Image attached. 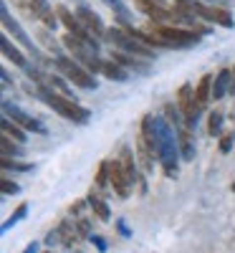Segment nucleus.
Returning a JSON list of instances; mask_svg holds the SVG:
<instances>
[{"mask_svg":"<svg viewBox=\"0 0 235 253\" xmlns=\"http://www.w3.org/2000/svg\"><path fill=\"white\" fill-rule=\"evenodd\" d=\"M159 3H162V0H159Z\"/></svg>","mask_w":235,"mask_h":253,"instance_id":"obj_38","label":"nucleus"},{"mask_svg":"<svg viewBox=\"0 0 235 253\" xmlns=\"http://www.w3.org/2000/svg\"><path fill=\"white\" fill-rule=\"evenodd\" d=\"M46 253H53V251H46Z\"/></svg>","mask_w":235,"mask_h":253,"instance_id":"obj_37","label":"nucleus"},{"mask_svg":"<svg viewBox=\"0 0 235 253\" xmlns=\"http://www.w3.org/2000/svg\"><path fill=\"white\" fill-rule=\"evenodd\" d=\"M106 79L112 81H129V74H126L124 66H119L117 61H104V71H101Z\"/></svg>","mask_w":235,"mask_h":253,"instance_id":"obj_20","label":"nucleus"},{"mask_svg":"<svg viewBox=\"0 0 235 253\" xmlns=\"http://www.w3.org/2000/svg\"><path fill=\"white\" fill-rule=\"evenodd\" d=\"M200 3H207L210 5V3H215V0H200Z\"/></svg>","mask_w":235,"mask_h":253,"instance_id":"obj_35","label":"nucleus"},{"mask_svg":"<svg viewBox=\"0 0 235 253\" xmlns=\"http://www.w3.org/2000/svg\"><path fill=\"white\" fill-rule=\"evenodd\" d=\"M233 193H235V182H233Z\"/></svg>","mask_w":235,"mask_h":253,"instance_id":"obj_36","label":"nucleus"},{"mask_svg":"<svg viewBox=\"0 0 235 253\" xmlns=\"http://www.w3.org/2000/svg\"><path fill=\"white\" fill-rule=\"evenodd\" d=\"M18 190H20L18 182H10L8 177L3 180V195H18Z\"/></svg>","mask_w":235,"mask_h":253,"instance_id":"obj_28","label":"nucleus"},{"mask_svg":"<svg viewBox=\"0 0 235 253\" xmlns=\"http://www.w3.org/2000/svg\"><path fill=\"white\" fill-rule=\"evenodd\" d=\"M0 150H3V157H23V155H26L23 144H18V142L10 139V137L0 139Z\"/></svg>","mask_w":235,"mask_h":253,"instance_id":"obj_21","label":"nucleus"},{"mask_svg":"<svg viewBox=\"0 0 235 253\" xmlns=\"http://www.w3.org/2000/svg\"><path fill=\"white\" fill-rule=\"evenodd\" d=\"M119 165H121V170L124 175L129 177V182L134 185V177H137V167H134V155L129 147H121V152H119Z\"/></svg>","mask_w":235,"mask_h":253,"instance_id":"obj_18","label":"nucleus"},{"mask_svg":"<svg viewBox=\"0 0 235 253\" xmlns=\"http://www.w3.org/2000/svg\"><path fill=\"white\" fill-rule=\"evenodd\" d=\"M106 41L121 53H129V56H137V58H155V48H149L147 43H142L139 38H134L129 31H124L121 26L106 28Z\"/></svg>","mask_w":235,"mask_h":253,"instance_id":"obj_3","label":"nucleus"},{"mask_svg":"<svg viewBox=\"0 0 235 253\" xmlns=\"http://www.w3.org/2000/svg\"><path fill=\"white\" fill-rule=\"evenodd\" d=\"M23 253H38V243L33 241V243H28L26 248H23Z\"/></svg>","mask_w":235,"mask_h":253,"instance_id":"obj_33","label":"nucleus"},{"mask_svg":"<svg viewBox=\"0 0 235 253\" xmlns=\"http://www.w3.org/2000/svg\"><path fill=\"white\" fill-rule=\"evenodd\" d=\"M89 241H91V243H94V246H96V248H99L101 253L106 251V243H104V238H101V236H96V233H91V236H89Z\"/></svg>","mask_w":235,"mask_h":253,"instance_id":"obj_30","label":"nucleus"},{"mask_svg":"<svg viewBox=\"0 0 235 253\" xmlns=\"http://www.w3.org/2000/svg\"><path fill=\"white\" fill-rule=\"evenodd\" d=\"M76 18L81 20V26L86 28L94 38H106V26L101 23V18L89 8V5H83V3H78V8H76Z\"/></svg>","mask_w":235,"mask_h":253,"instance_id":"obj_8","label":"nucleus"},{"mask_svg":"<svg viewBox=\"0 0 235 253\" xmlns=\"http://www.w3.org/2000/svg\"><path fill=\"white\" fill-rule=\"evenodd\" d=\"M155 132H157V157L162 162V170L167 177H177V157H180V147H177V132L175 126L162 117H155Z\"/></svg>","mask_w":235,"mask_h":253,"instance_id":"obj_1","label":"nucleus"},{"mask_svg":"<svg viewBox=\"0 0 235 253\" xmlns=\"http://www.w3.org/2000/svg\"><path fill=\"white\" fill-rule=\"evenodd\" d=\"M0 165H3V170H13V172H28V170H31V165L15 162L13 157H3V160H0Z\"/></svg>","mask_w":235,"mask_h":253,"instance_id":"obj_25","label":"nucleus"},{"mask_svg":"<svg viewBox=\"0 0 235 253\" xmlns=\"http://www.w3.org/2000/svg\"><path fill=\"white\" fill-rule=\"evenodd\" d=\"M86 203H89V208L94 210V215H96L99 220H109V218H112V210H109V205H106V200H104L101 195H96L94 190L89 193Z\"/></svg>","mask_w":235,"mask_h":253,"instance_id":"obj_16","label":"nucleus"},{"mask_svg":"<svg viewBox=\"0 0 235 253\" xmlns=\"http://www.w3.org/2000/svg\"><path fill=\"white\" fill-rule=\"evenodd\" d=\"M210 99H212V76L207 74V76L200 79V84L195 86V101L200 104V107H205Z\"/></svg>","mask_w":235,"mask_h":253,"instance_id":"obj_19","label":"nucleus"},{"mask_svg":"<svg viewBox=\"0 0 235 253\" xmlns=\"http://www.w3.org/2000/svg\"><path fill=\"white\" fill-rule=\"evenodd\" d=\"M109 182H112L114 193H117L119 198H129V195H132V182H129V177L124 175L119 160H114V162L109 165Z\"/></svg>","mask_w":235,"mask_h":253,"instance_id":"obj_9","label":"nucleus"},{"mask_svg":"<svg viewBox=\"0 0 235 253\" xmlns=\"http://www.w3.org/2000/svg\"><path fill=\"white\" fill-rule=\"evenodd\" d=\"M83 205H89V203H83V200L74 203V205H71V213H81V210H83Z\"/></svg>","mask_w":235,"mask_h":253,"instance_id":"obj_32","label":"nucleus"},{"mask_svg":"<svg viewBox=\"0 0 235 253\" xmlns=\"http://www.w3.org/2000/svg\"><path fill=\"white\" fill-rule=\"evenodd\" d=\"M117 230H119V233H121L124 238H129V236H132V230H129V225H126L124 220H117Z\"/></svg>","mask_w":235,"mask_h":253,"instance_id":"obj_31","label":"nucleus"},{"mask_svg":"<svg viewBox=\"0 0 235 253\" xmlns=\"http://www.w3.org/2000/svg\"><path fill=\"white\" fill-rule=\"evenodd\" d=\"M26 215H28V205H26V203H20V205L15 208V213H13V215H10V218L3 223V233H5V230H10L15 223H20V220H23Z\"/></svg>","mask_w":235,"mask_h":253,"instance_id":"obj_22","label":"nucleus"},{"mask_svg":"<svg viewBox=\"0 0 235 253\" xmlns=\"http://www.w3.org/2000/svg\"><path fill=\"white\" fill-rule=\"evenodd\" d=\"M109 165L112 162H106V160L99 165V170H96V185L99 187H106V182H109Z\"/></svg>","mask_w":235,"mask_h":253,"instance_id":"obj_26","label":"nucleus"},{"mask_svg":"<svg viewBox=\"0 0 235 253\" xmlns=\"http://www.w3.org/2000/svg\"><path fill=\"white\" fill-rule=\"evenodd\" d=\"M3 117H8V119H13L18 126H23L26 132H36V134H46L48 129L43 124H40L38 119H33L31 114H26L23 109L18 107V104H10V101H3Z\"/></svg>","mask_w":235,"mask_h":253,"instance_id":"obj_7","label":"nucleus"},{"mask_svg":"<svg viewBox=\"0 0 235 253\" xmlns=\"http://www.w3.org/2000/svg\"><path fill=\"white\" fill-rule=\"evenodd\" d=\"M53 66H56V71L63 76V79H69L74 86H78V89H96L99 84H96V79L81 66V63H76L74 58H69V56H58V58H53Z\"/></svg>","mask_w":235,"mask_h":253,"instance_id":"obj_4","label":"nucleus"},{"mask_svg":"<svg viewBox=\"0 0 235 253\" xmlns=\"http://www.w3.org/2000/svg\"><path fill=\"white\" fill-rule=\"evenodd\" d=\"M112 61H117L119 66H124V69H134L139 74H147L149 71V63H144V61H139V58H134L129 53H121V51H114L112 53Z\"/></svg>","mask_w":235,"mask_h":253,"instance_id":"obj_15","label":"nucleus"},{"mask_svg":"<svg viewBox=\"0 0 235 253\" xmlns=\"http://www.w3.org/2000/svg\"><path fill=\"white\" fill-rule=\"evenodd\" d=\"M101 3H106V5L112 8V13H114V18H117V23H119L124 31H132V28H134V15H132L129 8H126L124 0H101Z\"/></svg>","mask_w":235,"mask_h":253,"instance_id":"obj_10","label":"nucleus"},{"mask_svg":"<svg viewBox=\"0 0 235 253\" xmlns=\"http://www.w3.org/2000/svg\"><path fill=\"white\" fill-rule=\"evenodd\" d=\"M233 142H235V132H228V134L220 137V152H223V155H228V152L233 150Z\"/></svg>","mask_w":235,"mask_h":253,"instance_id":"obj_27","label":"nucleus"},{"mask_svg":"<svg viewBox=\"0 0 235 253\" xmlns=\"http://www.w3.org/2000/svg\"><path fill=\"white\" fill-rule=\"evenodd\" d=\"M149 31L162 36L164 41L172 43V48H187V46H197L200 43V33L192 31V28H180V26H157L152 23Z\"/></svg>","mask_w":235,"mask_h":253,"instance_id":"obj_6","label":"nucleus"},{"mask_svg":"<svg viewBox=\"0 0 235 253\" xmlns=\"http://www.w3.org/2000/svg\"><path fill=\"white\" fill-rule=\"evenodd\" d=\"M0 48H3V56H5V58H10V61L15 63L18 69H23V71L28 69V61H26V56L20 53V51H18L13 43H10V38H8V36H3V38H0Z\"/></svg>","mask_w":235,"mask_h":253,"instance_id":"obj_14","label":"nucleus"},{"mask_svg":"<svg viewBox=\"0 0 235 253\" xmlns=\"http://www.w3.org/2000/svg\"><path fill=\"white\" fill-rule=\"evenodd\" d=\"M76 230H78L81 236H89V220L86 218H78L76 220Z\"/></svg>","mask_w":235,"mask_h":253,"instance_id":"obj_29","label":"nucleus"},{"mask_svg":"<svg viewBox=\"0 0 235 253\" xmlns=\"http://www.w3.org/2000/svg\"><path fill=\"white\" fill-rule=\"evenodd\" d=\"M175 132H177V147H180V157H182L185 162L195 160V142H192V134H190V129H187V126H180V129H175Z\"/></svg>","mask_w":235,"mask_h":253,"instance_id":"obj_11","label":"nucleus"},{"mask_svg":"<svg viewBox=\"0 0 235 253\" xmlns=\"http://www.w3.org/2000/svg\"><path fill=\"white\" fill-rule=\"evenodd\" d=\"M223 114L220 112H210V117H207V132H210V137H218L220 134V129H223Z\"/></svg>","mask_w":235,"mask_h":253,"instance_id":"obj_23","label":"nucleus"},{"mask_svg":"<svg viewBox=\"0 0 235 253\" xmlns=\"http://www.w3.org/2000/svg\"><path fill=\"white\" fill-rule=\"evenodd\" d=\"M0 126H3V137H10V139H15L18 144L26 142V129H23V126H18L13 119L3 117V119H0Z\"/></svg>","mask_w":235,"mask_h":253,"instance_id":"obj_17","label":"nucleus"},{"mask_svg":"<svg viewBox=\"0 0 235 253\" xmlns=\"http://www.w3.org/2000/svg\"><path fill=\"white\" fill-rule=\"evenodd\" d=\"M58 233L63 236V243H66L69 248H74V241H76V230H74V225H71L69 220H63V223L58 225Z\"/></svg>","mask_w":235,"mask_h":253,"instance_id":"obj_24","label":"nucleus"},{"mask_svg":"<svg viewBox=\"0 0 235 253\" xmlns=\"http://www.w3.org/2000/svg\"><path fill=\"white\" fill-rule=\"evenodd\" d=\"M38 96L43 99L53 112H58L63 119H69L74 124H86L89 117H91V112L86 107H81L76 99H69V96L53 91V86H48V84H38Z\"/></svg>","mask_w":235,"mask_h":253,"instance_id":"obj_2","label":"nucleus"},{"mask_svg":"<svg viewBox=\"0 0 235 253\" xmlns=\"http://www.w3.org/2000/svg\"><path fill=\"white\" fill-rule=\"evenodd\" d=\"M0 20H3V28H5V33L8 36H13L15 41H18V43L20 46H23L36 61H40V63H43V56H40V51L36 48V43H33V41H31V36L26 33V28L23 26H20L18 23V20L10 15V10H8V5H5V0H3V3H0Z\"/></svg>","mask_w":235,"mask_h":253,"instance_id":"obj_5","label":"nucleus"},{"mask_svg":"<svg viewBox=\"0 0 235 253\" xmlns=\"http://www.w3.org/2000/svg\"><path fill=\"white\" fill-rule=\"evenodd\" d=\"M31 3H33V13H36V18L43 20V26H46V28H56V26H58V15L51 10V5L46 3V0H31Z\"/></svg>","mask_w":235,"mask_h":253,"instance_id":"obj_13","label":"nucleus"},{"mask_svg":"<svg viewBox=\"0 0 235 253\" xmlns=\"http://www.w3.org/2000/svg\"><path fill=\"white\" fill-rule=\"evenodd\" d=\"M233 94H235V69H233V89H230Z\"/></svg>","mask_w":235,"mask_h":253,"instance_id":"obj_34","label":"nucleus"},{"mask_svg":"<svg viewBox=\"0 0 235 253\" xmlns=\"http://www.w3.org/2000/svg\"><path fill=\"white\" fill-rule=\"evenodd\" d=\"M230 89H233V71L230 69H220L215 81H212V99H215V101L223 99Z\"/></svg>","mask_w":235,"mask_h":253,"instance_id":"obj_12","label":"nucleus"}]
</instances>
